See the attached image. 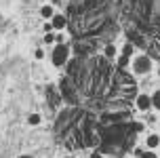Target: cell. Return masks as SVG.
I'll return each instance as SVG.
<instances>
[{"label":"cell","instance_id":"obj_1","mask_svg":"<svg viewBox=\"0 0 160 158\" xmlns=\"http://www.w3.org/2000/svg\"><path fill=\"white\" fill-rule=\"evenodd\" d=\"M68 53H70V51H68V47H65V44H57L51 59H53V63H55V65H63V63L68 61Z\"/></svg>","mask_w":160,"mask_h":158},{"label":"cell","instance_id":"obj_12","mask_svg":"<svg viewBox=\"0 0 160 158\" xmlns=\"http://www.w3.org/2000/svg\"><path fill=\"white\" fill-rule=\"evenodd\" d=\"M44 57V51L42 48H36V59H42Z\"/></svg>","mask_w":160,"mask_h":158},{"label":"cell","instance_id":"obj_10","mask_svg":"<svg viewBox=\"0 0 160 158\" xmlns=\"http://www.w3.org/2000/svg\"><path fill=\"white\" fill-rule=\"evenodd\" d=\"M141 158H156V154H154V152H143Z\"/></svg>","mask_w":160,"mask_h":158},{"label":"cell","instance_id":"obj_2","mask_svg":"<svg viewBox=\"0 0 160 158\" xmlns=\"http://www.w3.org/2000/svg\"><path fill=\"white\" fill-rule=\"evenodd\" d=\"M150 65H152V61H150V57H148V55L137 57L135 63H133V68H135L137 74H145V72H150Z\"/></svg>","mask_w":160,"mask_h":158},{"label":"cell","instance_id":"obj_3","mask_svg":"<svg viewBox=\"0 0 160 158\" xmlns=\"http://www.w3.org/2000/svg\"><path fill=\"white\" fill-rule=\"evenodd\" d=\"M150 105H152V97L150 95H139L137 97V108L139 110H148Z\"/></svg>","mask_w":160,"mask_h":158},{"label":"cell","instance_id":"obj_4","mask_svg":"<svg viewBox=\"0 0 160 158\" xmlns=\"http://www.w3.org/2000/svg\"><path fill=\"white\" fill-rule=\"evenodd\" d=\"M53 28H55V30H63L65 25H68V19H65L63 15H53Z\"/></svg>","mask_w":160,"mask_h":158},{"label":"cell","instance_id":"obj_9","mask_svg":"<svg viewBox=\"0 0 160 158\" xmlns=\"http://www.w3.org/2000/svg\"><path fill=\"white\" fill-rule=\"evenodd\" d=\"M105 55H108V57H114V55H116V48H114V47H108V48H105Z\"/></svg>","mask_w":160,"mask_h":158},{"label":"cell","instance_id":"obj_17","mask_svg":"<svg viewBox=\"0 0 160 158\" xmlns=\"http://www.w3.org/2000/svg\"><path fill=\"white\" fill-rule=\"evenodd\" d=\"M158 74H160V70H158Z\"/></svg>","mask_w":160,"mask_h":158},{"label":"cell","instance_id":"obj_14","mask_svg":"<svg viewBox=\"0 0 160 158\" xmlns=\"http://www.w3.org/2000/svg\"><path fill=\"white\" fill-rule=\"evenodd\" d=\"M88 158H101V154H99V152H93V154H91Z\"/></svg>","mask_w":160,"mask_h":158},{"label":"cell","instance_id":"obj_13","mask_svg":"<svg viewBox=\"0 0 160 158\" xmlns=\"http://www.w3.org/2000/svg\"><path fill=\"white\" fill-rule=\"evenodd\" d=\"M127 63H128V57H127V55L120 57V65H127Z\"/></svg>","mask_w":160,"mask_h":158},{"label":"cell","instance_id":"obj_15","mask_svg":"<svg viewBox=\"0 0 160 158\" xmlns=\"http://www.w3.org/2000/svg\"><path fill=\"white\" fill-rule=\"evenodd\" d=\"M19 158H32V156H19Z\"/></svg>","mask_w":160,"mask_h":158},{"label":"cell","instance_id":"obj_6","mask_svg":"<svg viewBox=\"0 0 160 158\" xmlns=\"http://www.w3.org/2000/svg\"><path fill=\"white\" fill-rule=\"evenodd\" d=\"M40 13H42V17H53V7H42L40 8Z\"/></svg>","mask_w":160,"mask_h":158},{"label":"cell","instance_id":"obj_7","mask_svg":"<svg viewBox=\"0 0 160 158\" xmlns=\"http://www.w3.org/2000/svg\"><path fill=\"white\" fill-rule=\"evenodd\" d=\"M152 105H156V108L160 110V91H156V93L152 95Z\"/></svg>","mask_w":160,"mask_h":158},{"label":"cell","instance_id":"obj_8","mask_svg":"<svg viewBox=\"0 0 160 158\" xmlns=\"http://www.w3.org/2000/svg\"><path fill=\"white\" fill-rule=\"evenodd\" d=\"M38 122H40L38 114H30V125H38Z\"/></svg>","mask_w":160,"mask_h":158},{"label":"cell","instance_id":"obj_11","mask_svg":"<svg viewBox=\"0 0 160 158\" xmlns=\"http://www.w3.org/2000/svg\"><path fill=\"white\" fill-rule=\"evenodd\" d=\"M53 40H55L53 34H44V42H53Z\"/></svg>","mask_w":160,"mask_h":158},{"label":"cell","instance_id":"obj_5","mask_svg":"<svg viewBox=\"0 0 160 158\" xmlns=\"http://www.w3.org/2000/svg\"><path fill=\"white\" fill-rule=\"evenodd\" d=\"M158 143H160L158 135H148V148H156Z\"/></svg>","mask_w":160,"mask_h":158},{"label":"cell","instance_id":"obj_16","mask_svg":"<svg viewBox=\"0 0 160 158\" xmlns=\"http://www.w3.org/2000/svg\"><path fill=\"white\" fill-rule=\"evenodd\" d=\"M65 158H70V156H65Z\"/></svg>","mask_w":160,"mask_h":158}]
</instances>
